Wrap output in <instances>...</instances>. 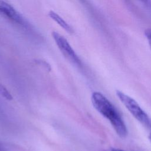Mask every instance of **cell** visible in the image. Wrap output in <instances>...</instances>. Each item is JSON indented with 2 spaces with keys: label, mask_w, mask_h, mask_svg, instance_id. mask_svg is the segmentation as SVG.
<instances>
[{
  "label": "cell",
  "mask_w": 151,
  "mask_h": 151,
  "mask_svg": "<svg viewBox=\"0 0 151 151\" xmlns=\"http://www.w3.org/2000/svg\"><path fill=\"white\" fill-rule=\"evenodd\" d=\"M94 107L110 122L116 133L122 138L127 135L126 124L117 109L100 92H94L91 95Z\"/></svg>",
  "instance_id": "obj_1"
},
{
  "label": "cell",
  "mask_w": 151,
  "mask_h": 151,
  "mask_svg": "<svg viewBox=\"0 0 151 151\" xmlns=\"http://www.w3.org/2000/svg\"><path fill=\"white\" fill-rule=\"evenodd\" d=\"M116 94L122 103L136 119L145 127H151L150 119L136 100L119 90L116 91Z\"/></svg>",
  "instance_id": "obj_2"
},
{
  "label": "cell",
  "mask_w": 151,
  "mask_h": 151,
  "mask_svg": "<svg viewBox=\"0 0 151 151\" xmlns=\"http://www.w3.org/2000/svg\"><path fill=\"white\" fill-rule=\"evenodd\" d=\"M52 37L63 55L71 63L80 65L81 61L68 41L55 31L52 32Z\"/></svg>",
  "instance_id": "obj_3"
},
{
  "label": "cell",
  "mask_w": 151,
  "mask_h": 151,
  "mask_svg": "<svg viewBox=\"0 0 151 151\" xmlns=\"http://www.w3.org/2000/svg\"><path fill=\"white\" fill-rule=\"evenodd\" d=\"M0 14L9 19L22 26L27 25L22 16L10 4L0 0Z\"/></svg>",
  "instance_id": "obj_4"
},
{
  "label": "cell",
  "mask_w": 151,
  "mask_h": 151,
  "mask_svg": "<svg viewBox=\"0 0 151 151\" xmlns=\"http://www.w3.org/2000/svg\"><path fill=\"white\" fill-rule=\"evenodd\" d=\"M48 16L55 22H57L63 29L65 30L67 32L69 33L73 32V29L70 27V25L63 18H61L58 14H57L56 12L50 11L48 12Z\"/></svg>",
  "instance_id": "obj_5"
},
{
  "label": "cell",
  "mask_w": 151,
  "mask_h": 151,
  "mask_svg": "<svg viewBox=\"0 0 151 151\" xmlns=\"http://www.w3.org/2000/svg\"><path fill=\"white\" fill-rule=\"evenodd\" d=\"M0 95L8 100H11L12 99V96H11V94L7 90V89L1 83H0Z\"/></svg>",
  "instance_id": "obj_6"
},
{
  "label": "cell",
  "mask_w": 151,
  "mask_h": 151,
  "mask_svg": "<svg viewBox=\"0 0 151 151\" xmlns=\"http://www.w3.org/2000/svg\"><path fill=\"white\" fill-rule=\"evenodd\" d=\"M145 35L149 42L150 47L151 48V28H147L145 31Z\"/></svg>",
  "instance_id": "obj_7"
},
{
  "label": "cell",
  "mask_w": 151,
  "mask_h": 151,
  "mask_svg": "<svg viewBox=\"0 0 151 151\" xmlns=\"http://www.w3.org/2000/svg\"><path fill=\"white\" fill-rule=\"evenodd\" d=\"M111 151H125L122 149H116V148H112L111 149Z\"/></svg>",
  "instance_id": "obj_8"
},
{
  "label": "cell",
  "mask_w": 151,
  "mask_h": 151,
  "mask_svg": "<svg viewBox=\"0 0 151 151\" xmlns=\"http://www.w3.org/2000/svg\"><path fill=\"white\" fill-rule=\"evenodd\" d=\"M148 137H149V139L150 142V143H151V132H150V133H149V134Z\"/></svg>",
  "instance_id": "obj_9"
},
{
  "label": "cell",
  "mask_w": 151,
  "mask_h": 151,
  "mask_svg": "<svg viewBox=\"0 0 151 151\" xmlns=\"http://www.w3.org/2000/svg\"><path fill=\"white\" fill-rule=\"evenodd\" d=\"M0 151H5V150L0 146Z\"/></svg>",
  "instance_id": "obj_10"
},
{
  "label": "cell",
  "mask_w": 151,
  "mask_h": 151,
  "mask_svg": "<svg viewBox=\"0 0 151 151\" xmlns=\"http://www.w3.org/2000/svg\"><path fill=\"white\" fill-rule=\"evenodd\" d=\"M141 1H143V2H146L148 1V0H141Z\"/></svg>",
  "instance_id": "obj_11"
}]
</instances>
